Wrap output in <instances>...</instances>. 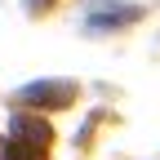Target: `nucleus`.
Returning <instances> with one entry per match:
<instances>
[{"label": "nucleus", "mask_w": 160, "mask_h": 160, "mask_svg": "<svg viewBox=\"0 0 160 160\" xmlns=\"http://www.w3.org/2000/svg\"><path fill=\"white\" fill-rule=\"evenodd\" d=\"M138 18V5H125V0H98L89 13V31H116Z\"/></svg>", "instance_id": "obj_1"}, {"label": "nucleus", "mask_w": 160, "mask_h": 160, "mask_svg": "<svg viewBox=\"0 0 160 160\" xmlns=\"http://www.w3.org/2000/svg\"><path fill=\"white\" fill-rule=\"evenodd\" d=\"M18 98H22V102H31V98H49L45 107H67L71 98H76V89L67 85V80H58V85H49V80H45V85H27Z\"/></svg>", "instance_id": "obj_2"}]
</instances>
